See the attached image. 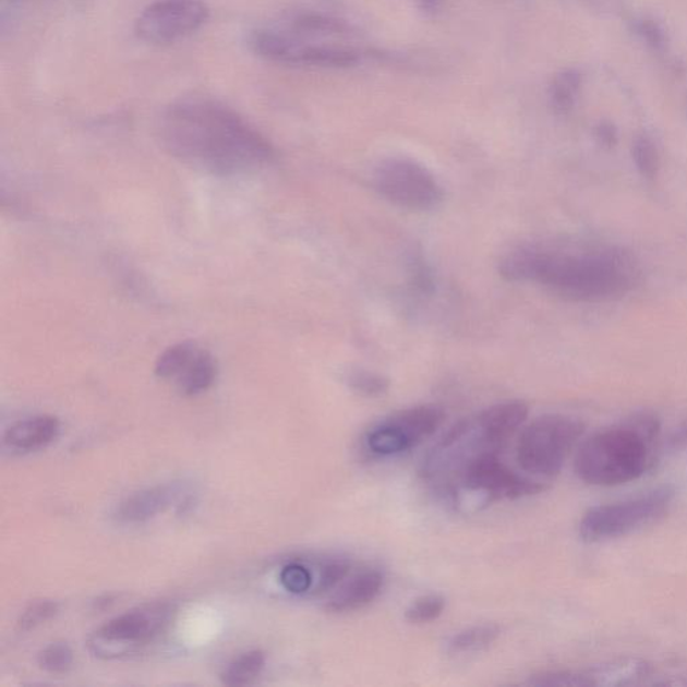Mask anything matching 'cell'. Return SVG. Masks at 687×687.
Returning a JSON list of instances; mask_svg holds the SVG:
<instances>
[{"label":"cell","mask_w":687,"mask_h":687,"mask_svg":"<svg viewBox=\"0 0 687 687\" xmlns=\"http://www.w3.org/2000/svg\"><path fill=\"white\" fill-rule=\"evenodd\" d=\"M162 148L195 170L237 177L269 166L276 150L254 125L217 98L189 96L168 105L157 124Z\"/></svg>","instance_id":"cell-1"},{"label":"cell","mask_w":687,"mask_h":687,"mask_svg":"<svg viewBox=\"0 0 687 687\" xmlns=\"http://www.w3.org/2000/svg\"><path fill=\"white\" fill-rule=\"evenodd\" d=\"M501 276L508 281L544 285L566 299L598 302L626 294L637 281L634 260L615 248L551 250L518 246L499 262Z\"/></svg>","instance_id":"cell-2"},{"label":"cell","mask_w":687,"mask_h":687,"mask_svg":"<svg viewBox=\"0 0 687 687\" xmlns=\"http://www.w3.org/2000/svg\"><path fill=\"white\" fill-rule=\"evenodd\" d=\"M658 434L660 423L646 413L598 431L581 442L575 458L576 474L592 486L611 487L637 481L653 461Z\"/></svg>","instance_id":"cell-3"},{"label":"cell","mask_w":687,"mask_h":687,"mask_svg":"<svg viewBox=\"0 0 687 687\" xmlns=\"http://www.w3.org/2000/svg\"><path fill=\"white\" fill-rule=\"evenodd\" d=\"M584 423L574 417L544 415L523 427L516 446V458L526 473L552 477L561 473L570 453L584 435Z\"/></svg>","instance_id":"cell-4"},{"label":"cell","mask_w":687,"mask_h":687,"mask_svg":"<svg viewBox=\"0 0 687 687\" xmlns=\"http://www.w3.org/2000/svg\"><path fill=\"white\" fill-rule=\"evenodd\" d=\"M174 614L177 607L170 602L140 605L105 623L92 634L87 648L93 655L103 660L131 654L161 636L170 627Z\"/></svg>","instance_id":"cell-5"},{"label":"cell","mask_w":687,"mask_h":687,"mask_svg":"<svg viewBox=\"0 0 687 687\" xmlns=\"http://www.w3.org/2000/svg\"><path fill=\"white\" fill-rule=\"evenodd\" d=\"M454 477L457 481L451 483L450 489L456 503H461L471 494L475 496L473 505L477 508L497 501L534 496L545 491L543 483L517 474L501 462L497 453L481 454L470 459Z\"/></svg>","instance_id":"cell-6"},{"label":"cell","mask_w":687,"mask_h":687,"mask_svg":"<svg viewBox=\"0 0 687 687\" xmlns=\"http://www.w3.org/2000/svg\"><path fill=\"white\" fill-rule=\"evenodd\" d=\"M673 498V489L660 487L637 498L596 506L581 518V539L588 543H603L640 531L661 520L671 508Z\"/></svg>","instance_id":"cell-7"},{"label":"cell","mask_w":687,"mask_h":687,"mask_svg":"<svg viewBox=\"0 0 687 687\" xmlns=\"http://www.w3.org/2000/svg\"><path fill=\"white\" fill-rule=\"evenodd\" d=\"M374 184L388 202L412 212H429L444 200V190L434 174L405 157L382 161L376 168Z\"/></svg>","instance_id":"cell-8"},{"label":"cell","mask_w":687,"mask_h":687,"mask_svg":"<svg viewBox=\"0 0 687 687\" xmlns=\"http://www.w3.org/2000/svg\"><path fill=\"white\" fill-rule=\"evenodd\" d=\"M446 413L435 405L412 407L394 413L370 430L365 445L378 457L399 456L421 445L444 424Z\"/></svg>","instance_id":"cell-9"},{"label":"cell","mask_w":687,"mask_h":687,"mask_svg":"<svg viewBox=\"0 0 687 687\" xmlns=\"http://www.w3.org/2000/svg\"><path fill=\"white\" fill-rule=\"evenodd\" d=\"M209 9L203 0H156L137 16L135 32L150 45H171L200 32Z\"/></svg>","instance_id":"cell-10"},{"label":"cell","mask_w":687,"mask_h":687,"mask_svg":"<svg viewBox=\"0 0 687 687\" xmlns=\"http://www.w3.org/2000/svg\"><path fill=\"white\" fill-rule=\"evenodd\" d=\"M155 374L173 382L179 393L196 396L206 393L218 375L217 361L200 343L184 341L167 348L156 361Z\"/></svg>","instance_id":"cell-11"},{"label":"cell","mask_w":687,"mask_h":687,"mask_svg":"<svg viewBox=\"0 0 687 687\" xmlns=\"http://www.w3.org/2000/svg\"><path fill=\"white\" fill-rule=\"evenodd\" d=\"M384 576L376 569H366L352 576L334 593L327 604L334 614L352 613L374 602L382 592Z\"/></svg>","instance_id":"cell-12"},{"label":"cell","mask_w":687,"mask_h":687,"mask_svg":"<svg viewBox=\"0 0 687 687\" xmlns=\"http://www.w3.org/2000/svg\"><path fill=\"white\" fill-rule=\"evenodd\" d=\"M529 409L521 400L504 401L477 415V422L493 445L503 448L527 422Z\"/></svg>","instance_id":"cell-13"},{"label":"cell","mask_w":687,"mask_h":687,"mask_svg":"<svg viewBox=\"0 0 687 687\" xmlns=\"http://www.w3.org/2000/svg\"><path fill=\"white\" fill-rule=\"evenodd\" d=\"M177 497L172 486L159 485L145 489L122 501L113 517L121 523H140L150 520L165 511Z\"/></svg>","instance_id":"cell-14"},{"label":"cell","mask_w":687,"mask_h":687,"mask_svg":"<svg viewBox=\"0 0 687 687\" xmlns=\"http://www.w3.org/2000/svg\"><path fill=\"white\" fill-rule=\"evenodd\" d=\"M61 423L58 418L39 415L13 424L4 434V444L15 450H38L51 444L60 434Z\"/></svg>","instance_id":"cell-15"},{"label":"cell","mask_w":687,"mask_h":687,"mask_svg":"<svg viewBox=\"0 0 687 687\" xmlns=\"http://www.w3.org/2000/svg\"><path fill=\"white\" fill-rule=\"evenodd\" d=\"M578 674L579 687L625 686L648 677L650 666L640 660H619L587 668Z\"/></svg>","instance_id":"cell-16"},{"label":"cell","mask_w":687,"mask_h":687,"mask_svg":"<svg viewBox=\"0 0 687 687\" xmlns=\"http://www.w3.org/2000/svg\"><path fill=\"white\" fill-rule=\"evenodd\" d=\"M583 86V75L576 69H566L553 79L550 100L557 114H568L574 109Z\"/></svg>","instance_id":"cell-17"},{"label":"cell","mask_w":687,"mask_h":687,"mask_svg":"<svg viewBox=\"0 0 687 687\" xmlns=\"http://www.w3.org/2000/svg\"><path fill=\"white\" fill-rule=\"evenodd\" d=\"M266 656L261 650L249 651L236 658L220 674L226 686H246L253 684L264 671Z\"/></svg>","instance_id":"cell-18"},{"label":"cell","mask_w":687,"mask_h":687,"mask_svg":"<svg viewBox=\"0 0 687 687\" xmlns=\"http://www.w3.org/2000/svg\"><path fill=\"white\" fill-rule=\"evenodd\" d=\"M498 637L499 628L497 626L471 627L450 639L447 646L448 653H473V651L486 649L487 646L496 642Z\"/></svg>","instance_id":"cell-19"},{"label":"cell","mask_w":687,"mask_h":687,"mask_svg":"<svg viewBox=\"0 0 687 687\" xmlns=\"http://www.w3.org/2000/svg\"><path fill=\"white\" fill-rule=\"evenodd\" d=\"M632 160L643 178L654 179L660 171L661 157L653 140L640 135L632 143Z\"/></svg>","instance_id":"cell-20"},{"label":"cell","mask_w":687,"mask_h":687,"mask_svg":"<svg viewBox=\"0 0 687 687\" xmlns=\"http://www.w3.org/2000/svg\"><path fill=\"white\" fill-rule=\"evenodd\" d=\"M446 601L444 596L430 593L415 599L406 610V620L412 625H426L444 614Z\"/></svg>","instance_id":"cell-21"},{"label":"cell","mask_w":687,"mask_h":687,"mask_svg":"<svg viewBox=\"0 0 687 687\" xmlns=\"http://www.w3.org/2000/svg\"><path fill=\"white\" fill-rule=\"evenodd\" d=\"M73 662V650L67 643H52L40 651L38 655L40 668L51 674L67 673L72 667Z\"/></svg>","instance_id":"cell-22"},{"label":"cell","mask_w":687,"mask_h":687,"mask_svg":"<svg viewBox=\"0 0 687 687\" xmlns=\"http://www.w3.org/2000/svg\"><path fill=\"white\" fill-rule=\"evenodd\" d=\"M349 387L359 395L366 396V398H376L388 391L389 382L386 377L372 372L357 371L349 375Z\"/></svg>","instance_id":"cell-23"},{"label":"cell","mask_w":687,"mask_h":687,"mask_svg":"<svg viewBox=\"0 0 687 687\" xmlns=\"http://www.w3.org/2000/svg\"><path fill=\"white\" fill-rule=\"evenodd\" d=\"M349 568H351V564L342 561V558H335V561L323 564L322 568H320L318 581L314 592L325 593L334 590L347 578Z\"/></svg>","instance_id":"cell-24"},{"label":"cell","mask_w":687,"mask_h":687,"mask_svg":"<svg viewBox=\"0 0 687 687\" xmlns=\"http://www.w3.org/2000/svg\"><path fill=\"white\" fill-rule=\"evenodd\" d=\"M58 613V604L51 601L35 602L26 608L17 620V628L21 631H31L33 628L48 622Z\"/></svg>","instance_id":"cell-25"},{"label":"cell","mask_w":687,"mask_h":687,"mask_svg":"<svg viewBox=\"0 0 687 687\" xmlns=\"http://www.w3.org/2000/svg\"><path fill=\"white\" fill-rule=\"evenodd\" d=\"M279 579H281L282 586L292 593H305L311 590L313 584L311 570L297 563L284 567Z\"/></svg>","instance_id":"cell-26"},{"label":"cell","mask_w":687,"mask_h":687,"mask_svg":"<svg viewBox=\"0 0 687 687\" xmlns=\"http://www.w3.org/2000/svg\"><path fill=\"white\" fill-rule=\"evenodd\" d=\"M637 33L646 45L654 51H665L667 48V35L660 23L653 20H642L637 23Z\"/></svg>","instance_id":"cell-27"},{"label":"cell","mask_w":687,"mask_h":687,"mask_svg":"<svg viewBox=\"0 0 687 687\" xmlns=\"http://www.w3.org/2000/svg\"><path fill=\"white\" fill-rule=\"evenodd\" d=\"M595 136L603 147L613 148L618 143V131L608 121H603L596 126Z\"/></svg>","instance_id":"cell-28"},{"label":"cell","mask_w":687,"mask_h":687,"mask_svg":"<svg viewBox=\"0 0 687 687\" xmlns=\"http://www.w3.org/2000/svg\"><path fill=\"white\" fill-rule=\"evenodd\" d=\"M417 8L424 15H435L442 9L444 0H415Z\"/></svg>","instance_id":"cell-29"}]
</instances>
